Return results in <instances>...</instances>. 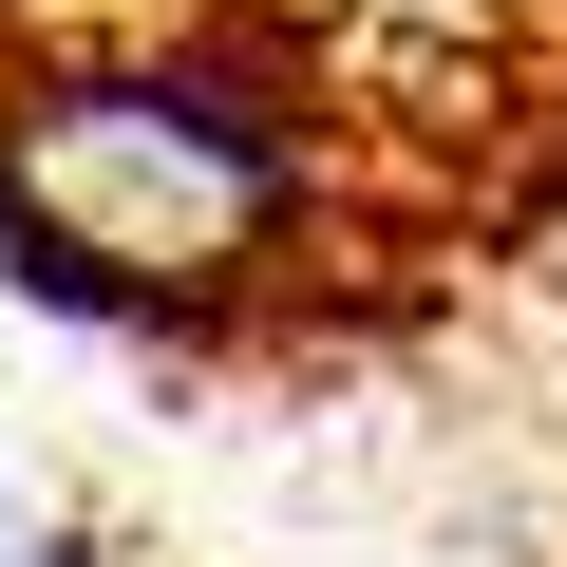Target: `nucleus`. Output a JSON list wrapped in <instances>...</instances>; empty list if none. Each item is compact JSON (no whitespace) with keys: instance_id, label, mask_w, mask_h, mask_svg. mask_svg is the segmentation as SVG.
I'll use <instances>...</instances> for the list:
<instances>
[{"instance_id":"nucleus-2","label":"nucleus","mask_w":567,"mask_h":567,"mask_svg":"<svg viewBox=\"0 0 567 567\" xmlns=\"http://www.w3.org/2000/svg\"><path fill=\"white\" fill-rule=\"evenodd\" d=\"M39 567H95V548H39Z\"/></svg>"},{"instance_id":"nucleus-1","label":"nucleus","mask_w":567,"mask_h":567,"mask_svg":"<svg viewBox=\"0 0 567 567\" xmlns=\"http://www.w3.org/2000/svg\"><path fill=\"white\" fill-rule=\"evenodd\" d=\"M322 208V114L246 39H95L0 76V265L95 322H189Z\"/></svg>"}]
</instances>
